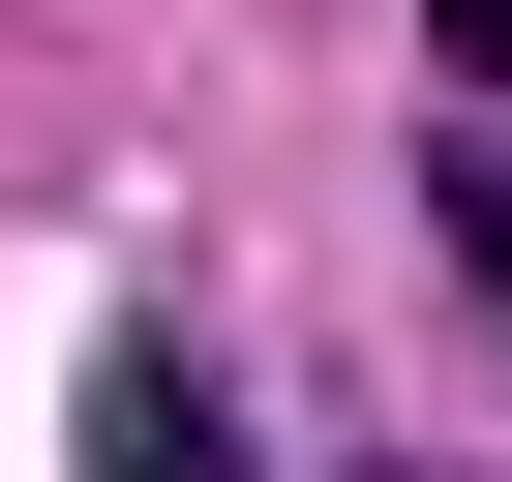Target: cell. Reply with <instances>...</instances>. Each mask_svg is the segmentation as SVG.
Here are the masks:
<instances>
[{
	"instance_id": "6da1fadb",
	"label": "cell",
	"mask_w": 512,
	"mask_h": 482,
	"mask_svg": "<svg viewBox=\"0 0 512 482\" xmlns=\"http://www.w3.org/2000/svg\"><path fill=\"white\" fill-rule=\"evenodd\" d=\"M61 422H91V482H241V422H211V362H181V332H91V392H61Z\"/></svg>"
},
{
	"instance_id": "7a4b0ae2",
	"label": "cell",
	"mask_w": 512,
	"mask_h": 482,
	"mask_svg": "<svg viewBox=\"0 0 512 482\" xmlns=\"http://www.w3.org/2000/svg\"><path fill=\"white\" fill-rule=\"evenodd\" d=\"M422 211H452V272H482V302H512V151H482V121H452V151H422Z\"/></svg>"
},
{
	"instance_id": "3957f363",
	"label": "cell",
	"mask_w": 512,
	"mask_h": 482,
	"mask_svg": "<svg viewBox=\"0 0 512 482\" xmlns=\"http://www.w3.org/2000/svg\"><path fill=\"white\" fill-rule=\"evenodd\" d=\"M422 61H452V121H482V91H512V0H422Z\"/></svg>"
}]
</instances>
